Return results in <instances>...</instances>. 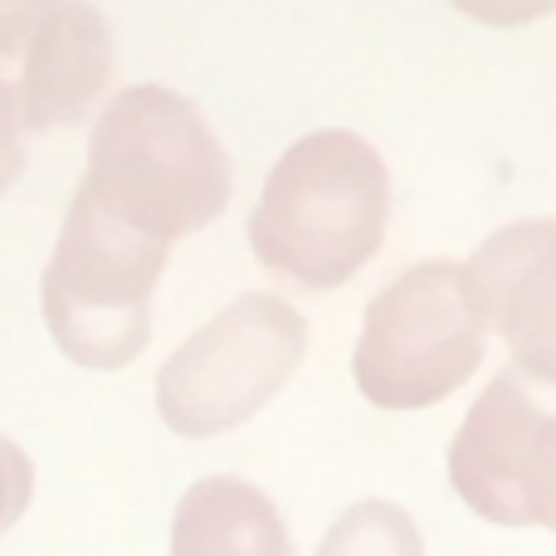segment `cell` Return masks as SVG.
<instances>
[{"mask_svg": "<svg viewBox=\"0 0 556 556\" xmlns=\"http://www.w3.org/2000/svg\"><path fill=\"white\" fill-rule=\"evenodd\" d=\"M450 483L498 528L556 532V381L498 366L450 444Z\"/></svg>", "mask_w": 556, "mask_h": 556, "instance_id": "6", "label": "cell"}, {"mask_svg": "<svg viewBox=\"0 0 556 556\" xmlns=\"http://www.w3.org/2000/svg\"><path fill=\"white\" fill-rule=\"evenodd\" d=\"M113 74V29L93 0H45L25 35L20 123L35 132L84 123Z\"/></svg>", "mask_w": 556, "mask_h": 556, "instance_id": "8", "label": "cell"}, {"mask_svg": "<svg viewBox=\"0 0 556 556\" xmlns=\"http://www.w3.org/2000/svg\"><path fill=\"white\" fill-rule=\"evenodd\" d=\"M303 346L307 317L269 288H250L172 346L156 371V410L186 440L225 434L283 391Z\"/></svg>", "mask_w": 556, "mask_h": 556, "instance_id": "5", "label": "cell"}, {"mask_svg": "<svg viewBox=\"0 0 556 556\" xmlns=\"http://www.w3.org/2000/svg\"><path fill=\"white\" fill-rule=\"evenodd\" d=\"M25 123H20V98L15 88L0 78V195L15 186L20 166H25V142H20Z\"/></svg>", "mask_w": 556, "mask_h": 556, "instance_id": "12", "label": "cell"}, {"mask_svg": "<svg viewBox=\"0 0 556 556\" xmlns=\"http://www.w3.org/2000/svg\"><path fill=\"white\" fill-rule=\"evenodd\" d=\"M78 186L123 225L172 244L230 205L235 166L191 98L166 84H132L98 108Z\"/></svg>", "mask_w": 556, "mask_h": 556, "instance_id": "1", "label": "cell"}, {"mask_svg": "<svg viewBox=\"0 0 556 556\" xmlns=\"http://www.w3.org/2000/svg\"><path fill=\"white\" fill-rule=\"evenodd\" d=\"M386 215V156L352 127H317L269 166L250 211V244L278 274L307 288H337L376 254Z\"/></svg>", "mask_w": 556, "mask_h": 556, "instance_id": "2", "label": "cell"}, {"mask_svg": "<svg viewBox=\"0 0 556 556\" xmlns=\"http://www.w3.org/2000/svg\"><path fill=\"white\" fill-rule=\"evenodd\" d=\"M454 5L473 20H489V25H522V20L556 10V0H454Z\"/></svg>", "mask_w": 556, "mask_h": 556, "instance_id": "13", "label": "cell"}, {"mask_svg": "<svg viewBox=\"0 0 556 556\" xmlns=\"http://www.w3.org/2000/svg\"><path fill=\"white\" fill-rule=\"evenodd\" d=\"M489 346V317L464 260H415L362 313L352 376L381 410H420L454 395Z\"/></svg>", "mask_w": 556, "mask_h": 556, "instance_id": "3", "label": "cell"}, {"mask_svg": "<svg viewBox=\"0 0 556 556\" xmlns=\"http://www.w3.org/2000/svg\"><path fill=\"white\" fill-rule=\"evenodd\" d=\"M317 556H425V538L401 503L362 498L323 532Z\"/></svg>", "mask_w": 556, "mask_h": 556, "instance_id": "10", "label": "cell"}, {"mask_svg": "<svg viewBox=\"0 0 556 556\" xmlns=\"http://www.w3.org/2000/svg\"><path fill=\"white\" fill-rule=\"evenodd\" d=\"M172 556H293V538L260 483L211 473L176 503Z\"/></svg>", "mask_w": 556, "mask_h": 556, "instance_id": "9", "label": "cell"}, {"mask_svg": "<svg viewBox=\"0 0 556 556\" xmlns=\"http://www.w3.org/2000/svg\"><path fill=\"white\" fill-rule=\"evenodd\" d=\"M29 498H35V459L0 430V532L25 518Z\"/></svg>", "mask_w": 556, "mask_h": 556, "instance_id": "11", "label": "cell"}, {"mask_svg": "<svg viewBox=\"0 0 556 556\" xmlns=\"http://www.w3.org/2000/svg\"><path fill=\"white\" fill-rule=\"evenodd\" d=\"M473 293L522 371L556 381V215H522L473 244Z\"/></svg>", "mask_w": 556, "mask_h": 556, "instance_id": "7", "label": "cell"}, {"mask_svg": "<svg viewBox=\"0 0 556 556\" xmlns=\"http://www.w3.org/2000/svg\"><path fill=\"white\" fill-rule=\"evenodd\" d=\"M39 5H45V0H0V59L25 49V35H29V25H35Z\"/></svg>", "mask_w": 556, "mask_h": 556, "instance_id": "14", "label": "cell"}, {"mask_svg": "<svg viewBox=\"0 0 556 556\" xmlns=\"http://www.w3.org/2000/svg\"><path fill=\"white\" fill-rule=\"evenodd\" d=\"M166 254L172 244L123 225L78 186L39 274V307L54 342L98 371L132 362L152 332V288L166 274Z\"/></svg>", "mask_w": 556, "mask_h": 556, "instance_id": "4", "label": "cell"}]
</instances>
